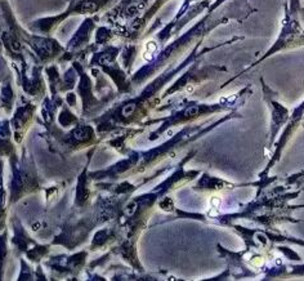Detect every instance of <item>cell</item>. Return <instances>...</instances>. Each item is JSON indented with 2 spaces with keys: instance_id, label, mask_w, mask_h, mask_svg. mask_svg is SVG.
I'll list each match as a JSON object with an SVG mask.
<instances>
[{
  "instance_id": "cell-1",
  "label": "cell",
  "mask_w": 304,
  "mask_h": 281,
  "mask_svg": "<svg viewBox=\"0 0 304 281\" xmlns=\"http://www.w3.org/2000/svg\"><path fill=\"white\" fill-rule=\"evenodd\" d=\"M156 50H158V44L155 41H147L144 48H143V58L150 61L155 56Z\"/></svg>"
}]
</instances>
